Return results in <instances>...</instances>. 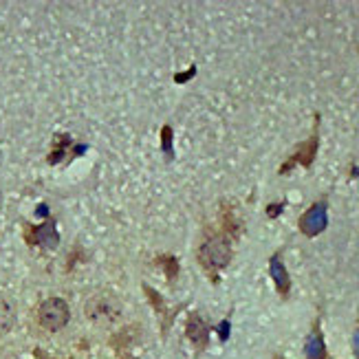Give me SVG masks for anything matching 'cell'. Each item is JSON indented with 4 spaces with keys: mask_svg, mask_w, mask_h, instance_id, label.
<instances>
[{
    "mask_svg": "<svg viewBox=\"0 0 359 359\" xmlns=\"http://www.w3.org/2000/svg\"><path fill=\"white\" fill-rule=\"evenodd\" d=\"M317 144H320V139H317V135H313L311 139H307L302 146H298V150L293 153V157L289 159L282 168H280V172H287V170H291V165H296V163H300V165H305V168H309V165L313 163V159H315V153H317Z\"/></svg>",
    "mask_w": 359,
    "mask_h": 359,
    "instance_id": "6",
    "label": "cell"
},
{
    "mask_svg": "<svg viewBox=\"0 0 359 359\" xmlns=\"http://www.w3.org/2000/svg\"><path fill=\"white\" fill-rule=\"evenodd\" d=\"M269 273H271V278L275 282V289H278V293L287 298L289 296V289H291V278H289L287 267H284L280 254H273L271 256V260H269Z\"/></svg>",
    "mask_w": 359,
    "mask_h": 359,
    "instance_id": "7",
    "label": "cell"
},
{
    "mask_svg": "<svg viewBox=\"0 0 359 359\" xmlns=\"http://www.w3.org/2000/svg\"><path fill=\"white\" fill-rule=\"evenodd\" d=\"M185 333L190 337L192 344H197V349L203 351L207 346V337H210V328H207L205 320L201 315H192L190 320H188V328H185Z\"/></svg>",
    "mask_w": 359,
    "mask_h": 359,
    "instance_id": "8",
    "label": "cell"
},
{
    "mask_svg": "<svg viewBox=\"0 0 359 359\" xmlns=\"http://www.w3.org/2000/svg\"><path fill=\"white\" fill-rule=\"evenodd\" d=\"M218 333H220V339H227V335H229V322H223L220 324V328H218Z\"/></svg>",
    "mask_w": 359,
    "mask_h": 359,
    "instance_id": "12",
    "label": "cell"
},
{
    "mask_svg": "<svg viewBox=\"0 0 359 359\" xmlns=\"http://www.w3.org/2000/svg\"><path fill=\"white\" fill-rule=\"evenodd\" d=\"M282 210H284V203H280L278 207H269V210H267V214H269V216H278V214H280Z\"/></svg>",
    "mask_w": 359,
    "mask_h": 359,
    "instance_id": "13",
    "label": "cell"
},
{
    "mask_svg": "<svg viewBox=\"0 0 359 359\" xmlns=\"http://www.w3.org/2000/svg\"><path fill=\"white\" fill-rule=\"evenodd\" d=\"M326 225H328V205H326V201L313 203L309 210L300 216V223H298L300 231L305 234L307 238H313V236H317V234H322L326 229Z\"/></svg>",
    "mask_w": 359,
    "mask_h": 359,
    "instance_id": "4",
    "label": "cell"
},
{
    "mask_svg": "<svg viewBox=\"0 0 359 359\" xmlns=\"http://www.w3.org/2000/svg\"><path fill=\"white\" fill-rule=\"evenodd\" d=\"M68 317H71V311H68V305L62 298H49L38 309V320L47 330L64 328L68 324Z\"/></svg>",
    "mask_w": 359,
    "mask_h": 359,
    "instance_id": "3",
    "label": "cell"
},
{
    "mask_svg": "<svg viewBox=\"0 0 359 359\" xmlns=\"http://www.w3.org/2000/svg\"><path fill=\"white\" fill-rule=\"evenodd\" d=\"M353 355L359 359V324H357L355 333H353Z\"/></svg>",
    "mask_w": 359,
    "mask_h": 359,
    "instance_id": "11",
    "label": "cell"
},
{
    "mask_svg": "<svg viewBox=\"0 0 359 359\" xmlns=\"http://www.w3.org/2000/svg\"><path fill=\"white\" fill-rule=\"evenodd\" d=\"M86 317L95 324H110L115 322L119 313H121V305L119 300H115L113 296L108 293H98L93 296L89 302H86Z\"/></svg>",
    "mask_w": 359,
    "mask_h": 359,
    "instance_id": "2",
    "label": "cell"
},
{
    "mask_svg": "<svg viewBox=\"0 0 359 359\" xmlns=\"http://www.w3.org/2000/svg\"><path fill=\"white\" fill-rule=\"evenodd\" d=\"M231 260V243L225 234H212L199 247V262L207 273H218Z\"/></svg>",
    "mask_w": 359,
    "mask_h": 359,
    "instance_id": "1",
    "label": "cell"
},
{
    "mask_svg": "<svg viewBox=\"0 0 359 359\" xmlns=\"http://www.w3.org/2000/svg\"><path fill=\"white\" fill-rule=\"evenodd\" d=\"M273 359H284V357H273Z\"/></svg>",
    "mask_w": 359,
    "mask_h": 359,
    "instance_id": "14",
    "label": "cell"
},
{
    "mask_svg": "<svg viewBox=\"0 0 359 359\" xmlns=\"http://www.w3.org/2000/svg\"><path fill=\"white\" fill-rule=\"evenodd\" d=\"M307 359H326V344H324V335H322V330L320 326L315 324V328L311 330V335L307 339Z\"/></svg>",
    "mask_w": 359,
    "mask_h": 359,
    "instance_id": "9",
    "label": "cell"
},
{
    "mask_svg": "<svg viewBox=\"0 0 359 359\" xmlns=\"http://www.w3.org/2000/svg\"><path fill=\"white\" fill-rule=\"evenodd\" d=\"M58 240H60V236H58V229H55L53 220H47V223L38 225V227H29V231H26V243L47 247V250H53V247L58 245Z\"/></svg>",
    "mask_w": 359,
    "mask_h": 359,
    "instance_id": "5",
    "label": "cell"
},
{
    "mask_svg": "<svg viewBox=\"0 0 359 359\" xmlns=\"http://www.w3.org/2000/svg\"><path fill=\"white\" fill-rule=\"evenodd\" d=\"M13 324H16V311H13V305L0 298V337L7 335L13 328Z\"/></svg>",
    "mask_w": 359,
    "mask_h": 359,
    "instance_id": "10",
    "label": "cell"
}]
</instances>
